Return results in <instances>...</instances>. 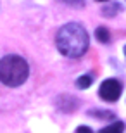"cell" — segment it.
I'll return each mask as SVG.
<instances>
[{
  "instance_id": "9c48e42d",
  "label": "cell",
  "mask_w": 126,
  "mask_h": 133,
  "mask_svg": "<svg viewBox=\"0 0 126 133\" xmlns=\"http://www.w3.org/2000/svg\"><path fill=\"white\" fill-rule=\"evenodd\" d=\"M90 114L92 116H97V118H112V114L111 112H105V111H90Z\"/></svg>"
},
{
  "instance_id": "7a4b0ae2",
  "label": "cell",
  "mask_w": 126,
  "mask_h": 133,
  "mask_svg": "<svg viewBox=\"0 0 126 133\" xmlns=\"http://www.w3.org/2000/svg\"><path fill=\"white\" fill-rule=\"evenodd\" d=\"M29 76V66L19 55H5L0 59V81L7 87H21Z\"/></svg>"
},
{
  "instance_id": "6da1fadb",
  "label": "cell",
  "mask_w": 126,
  "mask_h": 133,
  "mask_svg": "<svg viewBox=\"0 0 126 133\" xmlns=\"http://www.w3.org/2000/svg\"><path fill=\"white\" fill-rule=\"evenodd\" d=\"M55 43L62 55L76 59V57H81L88 50L90 40H88L87 30L79 23H68L59 30Z\"/></svg>"
},
{
  "instance_id": "4fadbf2b",
  "label": "cell",
  "mask_w": 126,
  "mask_h": 133,
  "mask_svg": "<svg viewBox=\"0 0 126 133\" xmlns=\"http://www.w3.org/2000/svg\"><path fill=\"white\" fill-rule=\"evenodd\" d=\"M124 55H126V47H124Z\"/></svg>"
},
{
  "instance_id": "277c9868",
  "label": "cell",
  "mask_w": 126,
  "mask_h": 133,
  "mask_svg": "<svg viewBox=\"0 0 126 133\" xmlns=\"http://www.w3.org/2000/svg\"><path fill=\"white\" fill-rule=\"evenodd\" d=\"M57 109H61V111H66V112H71V111H74L78 105V100L73 99L71 95H61L57 99Z\"/></svg>"
},
{
  "instance_id": "30bf717a",
  "label": "cell",
  "mask_w": 126,
  "mask_h": 133,
  "mask_svg": "<svg viewBox=\"0 0 126 133\" xmlns=\"http://www.w3.org/2000/svg\"><path fill=\"white\" fill-rule=\"evenodd\" d=\"M64 2L69 5H74V7H81L83 5V0H64Z\"/></svg>"
},
{
  "instance_id": "52a82bcc",
  "label": "cell",
  "mask_w": 126,
  "mask_h": 133,
  "mask_svg": "<svg viewBox=\"0 0 126 133\" xmlns=\"http://www.w3.org/2000/svg\"><path fill=\"white\" fill-rule=\"evenodd\" d=\"M119 10H121V5L119 4H109V5H105V7L102 9V12H104L105 17H112V16H116Z\"/></svg>"
},
{
  "instance_id": "5b68a950",
  "label": "cell",
  "mask_w": 126,
  "mask_h": 133,
  "mask_svg": "<svg viewBox=\"0 0 126 133\" xmlns=\"http://www.w3.org/2000/svg\"><path fill=\"white\" fill-rule=\"evenodd\" d=\"M123 131H124V123L123 121H114L109 126L102 128L98 133H123Z\"/></svg>"
},
{
  "instance_id": "8992f818",
  "label": "cell",
  "mask_w": 126,
  "mask_h": 133,
  "mask_svg": "<svg viewBox=\"0 0 126 133\" xmlns=\"http://www.w3.org/2000/svg\"><path fill=\"white\" fill-rule=\"evenodd\" d=\"M95 36H97V40L102 42V43H109V40H111V33H109V30L104 28V26H100V28L95 30Z\"/></svg>"
},
{
  "instance_id": "7c38bea8",
  "label": "cell",
  "mask_w": 126,
  "mask_h": 133,
  "mask_svg": "<svg viewBox=\"0 0 126 133\" xmlns=\"http://www.w3.org/2000/svg\"><path fill=\"white\" fill-rule=\"evenodd\" d=\"M97 2H107V0H97Z\"/></svg>"
},
{
  "instance_id": "ba28073f",
  "label": "cell",
  "mask_w": 126,
  "mask_h": 133,
  "mask_svg": "<svg viewBox=\"0 0 126 133\" xmlns=\"http://www.w3.org/2000/svg\"><path fill=\"white\" fill-rule=\"evenodd\" d=\"M92 83H93V78H92V76H90V74H83V76H79V78H78L76 87H78V88H81V90H85V88H88Z\"/></svg>"
},
{
  "instance_id": "3957f363",
  "label": "cell",
  "mask_w": 126,
  "mask_h": 133,
  "mask_svg": "<svg viewBox=\"0 0 126 133\" xmlns=\"http://www.w3.org/2000/svg\"><path fill=\"white\" fill-rule=\"evenodd\" d=\"M123 92V87L121 83L114 78H107L102 81L100 88H98V95H100L102 99L105 100V102H116L119 99V95Z\"/></svg>"
},
{
  "instance_id": "8fae6325",
  "label": "cell",
  "mask_w": 126,
  "mask_h": 133,
  "mask_svg": "<svg viewBox=\"0 0 126 133\" xmlns=\"http://www.w3.org/2000/svg\"><path fill=\"white\" fill-rule=\"evenodd\" d=\"M76 133H93V131H92V128H88V126H78Z\"/></svg>"
}]
</instances>
